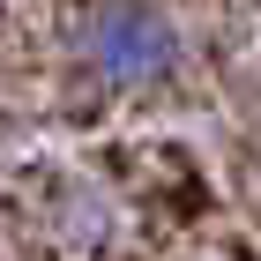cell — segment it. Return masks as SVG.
Here are the masks:
<instances>
[{"label":"cell","instance_id":"6da1fadb","mask_svg":"<svg viewBox=\"0 0 261 261\" xmlns=\"http://www.w3.org/2000/svg\"><path fill=\"white\" fill-rule=\"evenodd\" d=\"M75 60L112 97H149L179 75L187 45H179V22L157 0H90L75 22Z\"/></svg>","mask_w":261,"mask_h":261},{"label":"cell","instance_id":"7a4b0ae2","mask_svg":"<svg viewBox=\"0 0 261 261\" xmlns=\"http://www.w3.org/2000/svg\"><path fill=\"white\" fill-rule=\"evenodd\" d=\"M45 224H53V239L75 246V254H105L112 246V224H120V209H112V194L90 179H60L53 194H45Z\"/></svg>","mask_w":261,"mask_h":261}]
</instances>
